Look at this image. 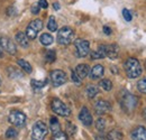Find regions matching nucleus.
Masks as SVG:
<instances>
[{
  "instance_id": "20",
  "label": "nucleus",
  "mask_w": 146,
  "mask_h": 140,
  "mask_svg": "<svg viewBox=\"0 0 146 140\" xmlns=\"http://www.w3.org/2000/svg\"><path fill=\"white\" fill-rule=\"evenodd\" d=\"M17 64H18L19 66L21 67V70L25 71L26 73H32V71H33V69H32V65L27 62V61H25V59H23V58H20V59H18L17 61Z\"/></svg>"
},
{
  "instance_id": "25",
  "label": "nucleus",
  "mask_w": 146,
  "mask_h": 140,
  "mask_svg": "<svg viewBox=\"0 0 146 140\" xmlns=\"http://www.w3.org/2000/svg\"><path fill=\"white\" fill-rule=\"evenodd\" d=\"M99 87H101L105 91H110L112 88V83H111V81L108 80V79H104V80L100 81Z\"/></svg>"
},
{
  "instance_id": "24",
  "label": "nucleus",
  "mask_w": 146,
  "mask_h": 140,
  "mask_svg": "<svg viewBox=\"0 0 146 140\" xmlns=\"http://www.w3.org/2000/svg\"><path fill=\"white\" fill-rule=\"evenodd\" d=\"M47 81H37V80H32L31 81V85L34 90H40L46 85Z\"/></svg>"
},
{
  "instance_id": "39",
  "label": "nucleus",
  "mask_w": 146,
  "mask_h": 140,
  "mask_svg": "<svg viewBox=\"0 0 146 140\" xmlns=\"http://www.w3.org/2000/svg\"><path fill=\"white\" fill-rule=\"evenodd\" d=\"M53 6H54V9H55V10H58V9H60V5H58L57 2H55Z\"/></svg>"
},
{
  "instance_id": "33",
  "label": "nucleus",
  "mask_w": 146,
  "mask_h": 140,
  "mask_svg": "<svg viewBox=\"0 0 146 140\" xmlns=\"http://www.w3.org/2000/svg\"><path fill=\"white\" fill-rule=\"evenodd\" d=\"M66 131H68V133L70 135V136H74L75 135V132H76V127L71 122H68L66 124Z\"/></svg>"
},
{
  "instance_id": "34",
  "label": "nucleus",
  "mask_w": 146,
  "mask_h": 140,
  "mask_svg": "<svg viewBox=\"0 0 146 140\" xmlns=\"http://www.w3.org/2000/svg\"><path fill=\"white\" fill-rule=\"evenodd\" d=\"M123 16H124V18H125V20H126V21H130V20H131V18H133L131 13H130L128 9H126V8L123 10Z\"/></svg>"
},
{
  "instance_id": "15",
  "label": "nucleus",
  "mask_w": 146,
  "mask_h": 140,
  "mask_svg": "<svg viewBox=\"0 0 146 140\" xmlns=\"http://www.w3.org/2000/svg\"><path fill=\"white\" fill-rule=\"evenodd\" d=\"M104 73H105L104 66L100 65V64H97V65H94L91 69V71H90V76H91L92 80H98V79L102 77Z\"/></svg>"
},
{
  "instance_id": "42",
  "label": "nucleus",
  "mask_w": 146,
  "mask_h": 140,
  "mask_svg": "<svg viewBox=\"0 0 146 140\" xmlns=\"http://www.w3.org/2000/svg\"><path fill=\"white\" fill-rule=\"evenodd\" d=\"M0 84H1V80H0Z\"/></svg>"
},
{
  "instance_id": "11",
  "label": "nucleus",
  "mask_w": 146,
  "mask_h": 140,
  "mask_svg": "<svg viewBox=\"0 0 146 140\" xmlns=\"http://www.w3.org/2000/svg\"><path fill=\"white\" fill-rule=\"evenodd\" d=\"M110 110H111V105H110V103L108 101L99 100V101H97L94 103V111L99 116H102V114L108 113Z\"/></svg>"
},
{
  "instance_id": "36",
  "label": "nucleus",
  "mask_w": 146,
  "mask_h": 140,
  "mask_svg": "<svg viewBox=\"0 0 146 140\" xmlns=\"http://www.w3.org/2000/svg\"><path fill=\"white\" fill-rule=\"evenodd\" d=\"M38 6H39V8H44V9H46V8L48 7V3H47L46 0H39V1H38Z\"/></svg>"
},
{
  "instance_id": "38",
  "label": "nucleus",
  "mask_w": 146,
  "mask_h": 140,
  "mask_svg": "<svg viewBox=\"0 0 146 140\" xmlns=\"http://www.w3.org/2000/svg\"><path fill=\"white\" fill-rule=\"evenodd\" d=\"M104 32L106 35H110L111 34V29H110L108 26H104Z\"/></svg>"
},
{
  "instance_id": "12",
  "label": "nucleus",
  "mask_w": 146,
  "mask_h": 140,
  "mask_svg": "<svg viewBox=\"0 0 146 140\" xmlns=\"http://www.w3.org/2000/svg\"><path fill=\"white\" fill-rule=\"evenodd\" d=\"M79 119L80 121L83 123L84 125H91L92 124V116L90 113V111L88 110V108H82L79 114Z\"/></svg>"
},
{
  "instance_id": "17",
  "label": "nucleus",
  "mask_w": 146,
  "mask_h": 140,
  "mask_svg": "<svg viewBox=\"0 0 146 140\" xmlns=\"http://www.w3.org/2000/svg\"><path fill=\"white\" fill-rule=\"evenodd\" d=\"M107 56V53H106V45H99L98 50L97 51H93L91 52V58L92 59H101L104 57Z\"/></svg>"
},
{
  "instance_id": "9",
  "label": "nucleus",
  "mask_w": 146,
  "mask_h": 140,
  "mask_svg": "<svg viewBox=\"0 0 146 140\" xmlns=\"http://www.w3.org/2000/svg\"><path fill=\"white\" fill-rule=\"evenodd\" d=\"M74 46L79 57H86L90 53V43L86 39H76L74 42Z\"/></svg>"
},
{
  "instance_id": "26",
  "label": "nucleus",
  "mask_w": 146,
  "mask_h": 140,
  "mask_svg": "<svg viewBox=\"0 0 146 140\" xmlns=\"http://www.w3.org/2000/svg\"><path fill=\"white\" fill-rule=\"evenodd\" d=\"M47 28L51 30V32H56L57 30V24H56V20L53 16H51L48 19V24H47Z\"/></svg>"
},
{
  "instance_id": "28",
  "label": "nucleus",
  "mask_w": 146,
  "mask_h": 140,
  "mask_svg": "<svg viewBox=\"0 0 146 140\" xmlns=\"http://www.w3.org/2000/svg\"><path fill=\"white\" fill-rule=\"evenodd\" d=\"M137 88L141 93L146 94V77H143L142 80H139L137 82Z\"/></svg>"
},
{
  "instance_id": "3",
  "label": "nucleus",
  "mask_w": 146,
  "mask_h": 140,
  "mask_svg": "<svg viewBox=\"0 0 146 140\" xmlns=\"http://www.w3.org/2000/svg\"><path fill=\"white\" fill-rule=\"evenodd\" d=\"M74 38V32L71 27H62L57 33V42L61 45H69Z\"/></svg>"
},
{
  "instance_id": "41",
  "label": "nucleus",
  "mask_w": 146,
  "mask_h": 140,
  "mask_svg": "<svg viewBox=\"0 0 146 140\" xmlns=\"http://www.w3.org/2000/svg\"><path fill=\"white\" fill-rule=\"evenodd\" d=\"M144 118H145V120H146V109L144 110Z\"/></svg>"
},
{
  "instance_id": "6",
  "label": "nucleus",
  "mask_w": 146,
  "mask_h": 140,
  "mask_svg": "<svg viewBox=\"0 0 146 140\" xmlns=\"http://www.w3.org/2000/svg\"><path fill=\"white\" fill-rule=\"evenodd\" d=\"M43 29V21L40 19H35L31 21V24L27 26L26 29V35L28 39H35L37 37V34Z\"/></svg>"
},
{
  "instance_id": "18",
  "label": "nucleus",
  "mask_w": 146,
  "mask_h": 140,
  "mask_svg": "<svg viewBox=\"0 0 146 140\" xmlns=\"http://www.w3.org/2000/svg\"><path fill=\"white\" fill-rule=\"evenodd\" d=\"M16 42L21 47H28V45H29L28 37L26 35V33H23V32H18L16 34Z\"/></svg>"
},
{
  "instance_id": "30",
  "label": "nucleus",
  "mask_w": 146,
  "mask_h": 140,
  "mask_svg": "<svg viewBox=\"0 0 146 140\" xmlns=\"http://www.w3.org/2000/svg\"><path fill=\"white\" fill-rule=\"evenodd\" d=\"M17 136H18V132H17V130L14 129V128H9V129L6 131V138H7V139H15Z\"/></svg>"
},
{
  "instance_id": "16",
  "label": "nucleus",
  "mask_w": 146,
  "mask_h": 140,
  "mask_svg": "<svg viewBox=\"0 0 146 140\" xmlns=\"http://www.w3.org/2000/svg\"><path fill=\"white\" fill-rule=\"evenodd\" d=\"M106 53H107V57H109L111 59H115L118 57L119 54V47L115 44L111 45H106Z\"/></svg>"
},
{
  "instance_id": "23",
  "label": "nucleus",
  "mask_w": 146,
  "mask_h": 140,
  "mask_svg": "<svg viewBox=\"0 0 146 140\" xmlns=\"http://www.w3.org/2000/svg\"><path fill=\"white\" fill-rule=\"evenodd\" d=\"M39 40H40L42 45H44V46H48V45H51V44L53 43L54 39H53V36L50 35V34H43V35L40 36Z\"/></svg>"
},
{
  "instance_id": "27",
  "label": "nucleus",
  "mask_w": 146,
  "mask_h": 140,
  "mask_svg": "<svg viewBox=\"0 0 146 140\" xmlns=\"http://www.w3.org/2000/svg\"><path fill=\"white\" fill-rule=\"evenodd\" d=\"M45 59H46L48 63H53L55 59H56V54H55V51H53V50L47 51L46 54H45Z\"/></svg>"
},
{
  "instance_id": "35",
  "label": "nucleus",
  "mask_w": 146,
  "mask_h": 140,
  "mask_svg": "<svg viewBox=\"0 0 146 140\" xmlns=\"http://www.w3.org/2000/svg\"><path fill=\"white\" fill-rule=\"evenodd\" d=\"M72 81L75 83V84H78V85H80L81 84V79L78 76V74L75 73V71H72Z\"/></svg>"
},
{
  "instance_id": "1",
  "label": "nucleus",
  "mask_w": 146,
  "mask_h": 140,
  "mask_svg": "<svg viewBox=\"0 0 146 140\" xmlns=\"http://www.w3.org/2000/svg\"><path fill=\"white\" fill-rule=\"evenodd\" d=\"M124 66H125V72L129 79H136V77L141 76L142 66L136 58H131V57L127 58Z\"/></svg>"
},
{
  "instance_id": "8",
  "label": "nucleus",
  "mask_w": 146,
  "mask_h": 140,
  "mask_svg": "<svg viewBox=\"0 0 146 140\" xmlns=\"http://www.w3.org/2000/svg\"><path fill=\"white\" fill-rule=\"evenodd\" d=\"M8 120L15 127H24L25 123H26V116L21 111L14 110V111L10 112V114L8 117Z\"/></svg>"
},
{
  "instance_id": "21",
  "label": "nucleus",
  "mask_w": 146,
  "mask_h": 140,
  "mask_svg": "<svg viewBox=\"0 0 146 140\" xmlns=\"http://www.w3.org/2000/svg\"><path fill=\"white\" fill-rule=\"evenodd\" d=\"M86 93H87L88 98L93 99L99 93V88H98V87H96V85H88L87 88H86Z\"/></svg>"
},
{
  "instance_id": "4",
  "label": "nucleus",
  "mask_w": 146,
  "mask_h": 140,
  "mask_svg": "<svg viewBox=\"0 0 146 140\" xmlns=\"http://www.w3.org/2000/svg\"><path fill=\"white\" fill-rule=\"evenodd\" d=\"M48 132L47 125L43 121H37L33 125V131H32V140H44L46 135Z\"/></svg>"
},
{
  "instance_id": "40",
  "label": "nucleus",
  "mask_w": 146,
  "mask_h": 140,
  "mask_svg": "<svg viewBox=\"0 0 146 140\" xmlns=\"http://www.w3.org/2000/svg\"><path fill=\"white\" fill-rule=\"evenodd\" d=\"M116 69H117V67H113V66H112V67H111V71H112L113 73H118V71L116 70Z\"/></svg>"
},
{
  "instance_id": "7",
  "label": "nucleus",
  "mask_w": 146,
  "mask_h": 140,
  "mask_svg": "<svg viewBox=\"0 0 146 140\" xmlns=\"http://www.w3.org/2000/svg\"><path fill=\"white\" fill-rule=\"evenodd\" d=\"M0 47L11 55H15L17 53V46L15 42H13V39L9 38L8 36L1 35V34H0Z\"/></svg>"
},
{
  "instance_id": "22",
  "label": "nucleus",
  "mask_w": 146,
  "mask_h": 140,
  "mask_svg": "<svg viewBox=\"0 0 146 140\" xmlns=\"http://www.w3.org/2000/svg\"><path fill=\"white\" fill-rule=\"evenodd\" d=\"M107 140H123V133L118 130H111L107 136Z\"/></svg>"
},
{
  "instance_id": "2",
  "label": "nucleus",
  "mask_w": 146,
  "mask_h": 140,
  "mask_svg": "<svg viewBox=\"0 0 146 140\" xmlns=\"http://www.w3.org/2000/svg\"><path fill=\"white\" fill-rule=\"evenodd\" d=\"M120 104L123 106V109L127 112L133 111L136 105H137V98L130 93H128L126 91H124V93L120 96Z\"/></svg>"
},
{
  "instance_id": "31",
  "label": "nucleus",
  "mask_w": 146,
  "mask_h": 140,
  "mask_svg": "<svg viewBox=\"0 0 146 140\" xmlns=\"http://www.w3.org/2000/svg\"><path fill=\"white\" fill-rule=\"evenodd\" d=\"M96 128H97V130H98V131L102 132V131L106 129V120H105V119H102V118L98 119V120H97V122H96Z\"/></svg>"
},
{
  "instance_id": "29",
  "label": "nucleus",
  "mask_w": 146,
  "mask_h": 140,
  "mask_svg": "<svg viewBox=\"0 0 146 140\" xmlns=\"http://www.w3.org/2000/svg\"><path fill=\"white\" fill-rule=\"evenodd\" d=\"M8 74L11 79H17V77H21V73L18 70H16L15 67H8Z\"/></svg>"
},
{
  "instance_id": "13",
  "label": "nucleus",
  "mask_w": 146,
  "mask_h": 140,
  "mask_svg": "<svg viewBox=\"0 0 146 140\" xmlns=\"http://www.w3.org/2000/svg\"><path fill=\"white\" fill-rule=\"evenodd\" d=\"M131 139L133 140H146V128L144 127H137L131 132Z\"/></svg>"
},
{
  "instance_id": "10",
  "label": "nucleus",
  "mask_w": 146,
  "mask_h": 140,
  "mask_svg": "<svg viewBox=\"0 0 146 140\" xmlns=\"http://www.w3.org/2000/svg\"><path fill=\"white\" fill-rule=\"evenodd\" d=\"M51 81H52L53 87H55V88L61 87L66 82V74L61 70L53 71L51 73Z\"/></svg>"
},
{
  "instance_id": "37",
  "label": "nucleus",
  "mask_w": 146,
  "mask_h": 140,
  "mask_svg": "<svg viewBox=\"0 0 146 140\" xmlns=\"http://www.w3.org/2000/svg\"><path fill=\"white\" fill-rule=\"evenodd\" d=\"M31 10H32V13H33L34 15H37V14L39 13V6H38V5H34Z\"/></svg>"
},
{
  "instance_id": "32",
  "label": "nucleus",
  "mask_w": 146,
  "mask_h": 140,
  "mask_svg": "<svg viewBox=\"0 0 146 140\" xmlns=\"http://www.w3.org/2000/svg\"><path fill=\"white\" fill-rule=\"evenodd\" d=\"M52 140H68V136H66V133H65V132L60 131V132H57V133L53 135Z\"/></svg>"
},
{
  "instance_id": "19",
  "label": "nucleus",
  "mask_w": 146,
  "mask_h": 140,
  "mask_svg": "<svg viewBox=\"0 0 146 140\" xmlns=\"http://www.w3.org/2000/svg\"><path fill=\"white\" fill-rule=\"evenodd\" d=\"M50 128H51V131H52L53 135H55V133H57V132L61 131V125H60V123H58L57 118L52 117V118L50 119Z\"/></svg>"
},
{
  "instance_id": "5",
  "label": "nucleus",
  "mask_w": 146,
  "mask_h": 140,
  "mask_svg": "<svg viewBox=\"0 0 146 140\" xmlns=\"http://www.w3.org/2000/svg\"><path fill=\"white\" fill-rule=\"evenodd\" d=\"M51 106H52V110L54 111V113H56L57 116H61V117H68L71 114V110L68 105L65 104L64 102H62L60 99L55 98L52 100V103H51Z\"/></svg>"
},
{
  "instance_id": "14",
  "label": "nucleus",
  "mask_w": 146,
  "mask_h": 140,
  "mask_svg": "<svg viewBox=\"0 0 146 140\" xmlns=\"http://www.w3.org/2000/svg\"><path fill=\"white\" fill-rule=\"evenodd\" d=\"M75 73L78 74V76H79L81 80H83V79H86V77L90 74V67H89V65H87V64H79V65L75 67Z\"/></svg>"
}]
</instances>
